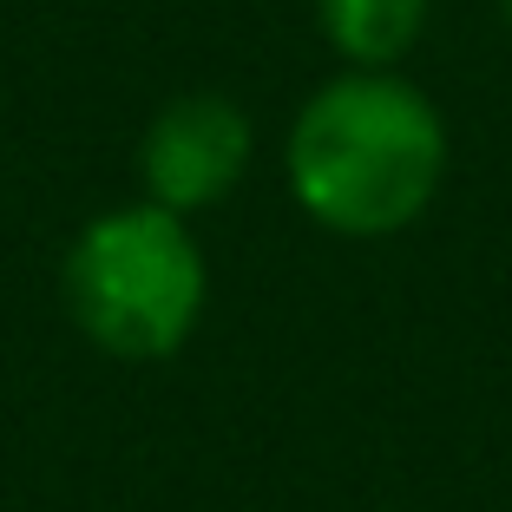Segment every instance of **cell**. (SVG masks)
I'll return each instance as SVG.
<instances>
[{
	"label": "cell",
	"instance_id": "cell-3",
	"mask_svg": "<svg viewBox=\"0 0 512 512\" xmlns=\"http://www.w3.org/2000/svg\"><path fill=\"white\" fill-rule=\"evenodd\" d=\"M250 125L230 99H178L145 138V184L165 211H204L243 178Z\"/></svg>",
	"mask_w": 512,
	"mask_h": 512
},
{
	"label": "cell",
	"instance_id": "cell-5",
	"mask_svg": "<svg viewBox=\"0 0 512 512\" xmlns=\"http://www.w3.org/2000/svg\"><path fill=\"white\" fill-rule=\"evenodd\" d=\"M506 20H512V0H506Z\"/></svg>",
	"mask_w": 512,
	"mask_h": 512
},
{
	"label": "cell",
	"instance_id": "cell-2",
	"mask_svg": "<svg viewBox=\"0 0 512 512\" xmlns=\"http://www.w3.org/2000/svg\"><path fill=\"white\" fill-rule=\"evenodd\" d=\"M66 302H73L79 329L125 362L171 355L204 309V263H197V243L178 224V211L145 204V211L99 217L73 243Z\"/></svg>",
	"mask_w": 512,
	"mask_h": 512
},
{
	"label": "cell",
	"instance_id": "cell-4",
	"mask_svg": "<svg viewBox=\"0 0 512 512\" xmlns=\"http://www.w3.org/2000/svg\"><path fill=\"white\" fill-rule=\"evenodd\" d=\"M421 14H427V0H322L329 40L362 66H381L394 53H407L414 33H421Z\"/></svg>",
	"mask_w": 512,
	"mask_h": 512
},
{
	"label": "cell",
	"instance_id": "cell-1",
	"mask_svg": "<svg viewBox=\"0 0 512 512\" xmlns=\"http://www.w3.org/2000/svg\"><path fill=\"white\" fill-rule=\"evenodd\" d=\"M440 119L414 86L342 79L289 132V184L302 211L348 237H388L427 211L440 184Z\"/></svg>",
	"mask_w": 512,
	"mask_h": 512
}]
</instances>
